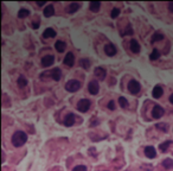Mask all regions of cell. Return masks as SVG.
Masks as SVG:
<instances>
[{"label": "cell", "mask_w": 173, "mask_h": 171, "mask_svg": "<svg viewBox=\"0 0 173 171\" xmlns=\"http://www.w3.org/2000/svg\"><path fill=\"white\" fill-rule=\"evenodd\" d=\"M26 140H27V134H26L25 132H23V131L16 132V133L12 135V139H11L13 146H16V147L23 146V145L26 143Z\"/></svg>", "instance_id": "obj_1"}, {"label": "cell", "mask_w": 173, "mask_h": 171, "mask_svg": "<svg viewBox=\"0 0 173 171\" xmlns=\"http://www.w3.org/2000/svg\"><path fill=\"white\" fill-rule=\"evenodd\" d=\"M81 88V83L76 80H70L65 83V89L70 93H74V92H77L78 89Z\"/></svg>", "instance_id": "obj_2"}, {"label": "cell", "mask_w": 173, "mask_h": 171, "mask_svg": "<svg viewBox=\"0 0 173 171\" xmlns=\"http://www.w3.org/2000/svg\"><path fill=\"white\" fill-rule=\"evenodd\" d=\"M89 108H90V101L88 99H82L77 102V109L82 113H85Z\"/></svg>", "instance_id": "obj_3"}, {"label": "cell", "mask_w": 173, "mask_h": 171, "mask_svg": "<svg viewBox=\"0 0 173 171\" xmlns=\"http://www.w3.org/2000/svg\"><path fill=\"white\" fill-rule=\"evenodd\" d=\"M128 89H129V92L132 94H138L140 92V89H141L140 83L138 81H135V80L129 81V83H128Z\"/></svg>", "instance_id": "obj_4"}, {"label": "cell", "mask_w": 173, "mask_h": 171, "mask_svg": "<svg viewBox=\"0 0 173 171\" xmlns=\"http://www.w3.org/2000/svg\"><path fill=\"white\" fill-rule=\"evenodd\" d=\"M42 75H48V76L52 77L55 81H59L61 77H62V71L58 68H55V69H52V70H50V71H48L45 74H42Z\"/></svg>", "instance_id": "obj_5"}, {"label": "cell", "mask_w": 173, "mask_h": 171, "mask_svg": "<svg viewBox=\"0 0 173 171\" xmlns=\"http://www.w3.org/2000/svg\"><path fill=\"white\" fill-rule=\"evenodd\" d=\"M152 115H153L154 119L161 118V117L164 115V108H162L161 106H159V105H155V106L153 107V109H152Z\"/></svg>", "instance_id": "obj_6"}, {"label": "cell", "mask_w": 173, "mask_h": 171, "mask_svg": "<svg viewBox=\"0 0 173 171\" xmlns=\"http://www.w3.org/2000/svg\"><path fill=\"white\" fill-rule=\"evenodd\" d=\"M53 62H55V57H53L52 55L44 56V57L42 58V65H43V67H45V68L51 67V65L53 64Z\"/></svg>", "instance_id": "obj_7"}, {"label": "cell", "mask_w": 173, "mask_h": 171, "mask_svg": "<svg viewBox=\"0 0 173 171\" xmlns=\"http://www.w3.org/2000/svg\"><path fill=\"white\" fill-rule=\"evenodd\" d=\"M88 89H89V93H90V94L96 95V94L99 93V89H100L99 83H97L96 81H92V82L89 83V86H88Z\"/></svg>", "instance_id": "obj_8"}, {"label": "cell", "mask_w": 173, "mask_h": 171, "mask_svg": "<svg viewBox=\"0 0 173 171\" xmlns=\"http://www.w3.org/2000/svg\"><path fill=\"white\" fill-rule=\"evenodd\" d=\"M94 74H95V76L99 80H105V77H106V69L102 68V67H97V68H95Z\"/></svg>", "instance_id": "obj_9"}, {"label": "cell", "mask_w": 173, "mask_h": 171, "mask_svg": "<svg viewBox=\"0 0 173 171\" xmlns=\"http://www.w3.org/2000/svg\"><path fill=\"white\" fill-rule=\"evenodd\" d=\"M75 63V57H74V54L72 52H68L66 56L64 57V64L68 65V67H72Z\"/></svg>", "instance_id": "obj_10"}, {"label": "cell", "mask_w": 173, "mask_h": 171, "mask_svg": "<svg viewBox=\"0 0 173 171\" xmlns=\"http://www.w3.org/2000/svg\"><path fill=\"white\" fill-rule=\"evenodd\" d=\"M105 52L107 56H114L116 54V48L114 44H107L105 46Z\"/></svg>", "instance_id": "obj_11"}, {"label": "cell", "mask_w": 173, "mask_h": 171, "mask_svg": "<svg viewBox=\"0 0 173 171\" xmlns=\"http://www.w3.org/2000/svg\"><path fill=\"white\" fill-rule=\"evenodd\" d=\"M145 154H146L147 158L152 159V158H155L156 151H155V149L153 146H147V147H145Z\"/></svg>", "instance_id": "obj_12"}, {"label": "cell", "mask_w": 173, "mask_h": 171, "mask_svg": "<svg viewBox=\"0 0 173 171\" xmlns=\"http://www.w3.org/2000/svg\"><path fill=\"white\" fill-rule=\"evenodd\" d=\"M162 94H164V91H162V88H161V86H155V87L153 88V91H152V95H153V98H155V99L161 98Z\"/></svg>", "instance_id": "obj_13"}, {"label": "cell", "mask_w": 173, "mask_h": 171, "mask_svg": "<svg viewBox=\"0 0 173 171\" xmlns=\"http://www.w3.org/2000/svg\"><path fill=\"white\" fill-rule=\"evenodd\" d=\"M74 124H75V114H72V113H69V114L65 117L64 125H65V126H68V127H70V126H72Z\"/></svg>", "instance_id": "obj_14"}, {"label": "cell", "mask_w": 173, "mask_h": 171, "mask_svg": "<svg viewBox=\"0 0 173 171\" xmlns=\"http://www.w3.org/2000/svg\"><path fill=\"white\" fill-rule=\"evenodd\" d=\"M56 31L53 30V29H51V28H49V29H46L45 31H44V33H43V37L44 38H53V37H56Z\"/></svg>", "instance_id": "obj_15"}, {"label": "cell", "mask_w": 173, "mask_h": 171, "mask_svg": "<svg viewBox=\"0 0 173 171\" xmlns=\"http://www.w3.org/2000/svg\"><path fill=\"white\" fill-rule=\"evenodd\" d=\"M130 50L134 54H138L140 51V44L138 43V41H135V39H132L130 41Z\"/></svg>", "instance_id": "obj_16"}, {"label": "cell", "mask_w": 173, "mask_h": 171, "mask_svg": "<svg viewBox=\"0 0 173 171\" xmlns=\"http://www.w3.org/2000/svg\"><path fill=\"white\" fill-rule=\"evenodd\" d=\"M55 14V9H53V6L52 5H48L46 7H45V10H44V16L46 17V18H49V17H51V16H53Z\"/></svg>", "instance_id": "obj_17"}, {"label": "cell", "mask_w": 173, "mask_h": 171, "mask_svg": "<svg viewBox=\"0 0 173 171\" xmlns=\"http://www.w3.org/2000/svg\"><path fill=\"white\" fill-rule=\"evenodd\" d=\"M100 6H101L100 1H90V4H89V9L93 12H97L100 10Z\"/></svg>", "instance_id": "obj_18"}, {"label": "cell", "mask_w": 173, "mask_h": 171, "mask_svg": "<svg viewBox=\"0 0 173 171\" xmlns=\"http://www.w3.org/2000/svg\"><path fill=\"white\" fill-rule=\"evenodd\" d=\"M81 7V4H77V3H71L69 6H68V12L69 13H75L78 9Z\"/></svg>", "instance_id": "obj_19"}, {"label": "cell", "mask_w": 173, "mask_h": 171, "mask_svg": "<svg viewBox=\"0 0 173 171\" xmlns=\"http://www.w3.org/2000/svg\"><path fill=\"white\" fill-rule=\"evenodd\" d=\"M65 43L63 42V41H57L56 43H55V48H56V50L58 51V52H63L64 51V49H65Z\"/></svg>", "instance_id": "obj_20"}, {"label": "cell", "mask_w": 173, "mask_h": 171, "mask_svg": "<svg viewBox=\"0 0 173 171\" xmlns=\"http://www.w3.org/2000/svg\"><path fill=\"white\" fill-rule=\"evenodd\" d=\"M17 83H18V87L19 88H24V87H26V86H27V80L24 76H19Z\"/></svg>", "instance_id": "obj_21"}, {"label": "cell", "mask_w": 173, "mask_h": 171, "mask_svg": "<svg viewBox=\"0 0 173 171\" xmlns=\"http://www.w3.org/2000/svg\"><path fill=\"white\" fill-rule=\"evenodd\" d=\"M30 16V11L29 10H26V9H20L19 10V12H18V17L19 18H26V17H29Z\"/></svg>", "instance_id": "obj_22"}, {"label": "cell", "mask_w": 173, "mask_h": 171, "mask_svg": "<svg viewBox=\"0 0 173 171\" xmlns=\"http://www.w3.org/2000/svg\"><path fill=\"white\" fill-rule=\"evenodd\" d=\"M164 38V35L162 33H160V32H155L153 36H152V39H151V42L152 43H155V42H159V41H161Z\"/></svg>", "instance_id": "obj_23"}, {"label": "cell", "mask_w": 173, "mask_h": 171, "mask_svg": "<svg viewBox=\"0 0 173 171\" xmlns=\"http://www.w3.org/2000/svg\"><path fill=\"white\" fill-rule=\"evenodd\" d=\"M162 166L165 169H173V160L171 158H167L162 162Z\"/></svg>", "instance_id": "obj_24"}, {"label": "cell", "mask_w": 173, "mask_h": 171, "mask_svg": "<svg viewBox=\"0 0 173 171\" xmlns=\"http://www.w3.org/2000/svg\"><path fill=\"white\" fill-rule=\"evenodd\" d=\"M159 57H160V52H159L158 49H154V50L152 51V54L149 55V58H151L152 61H155V59H158Z\"/></svg>", "instance_id": "obj_25"}, {"label": "cell", "mask_w": 173, "mask_h": 171, "mask_svg": "<svg viewBox=\"0 0 173 171\" xmlns=\"http://www.w3.org/2000/svg\"><path fill=\"white\" fill-rule=\"evenodd\" d=\"M171 141H165V143H162V144H160V146H159V149H160V151L161 152H166L167 151V149L171 146Z\"/></svg>", "instance_id": "obj_26"}, {"label": "cell", "mask_w": 173, "mask_h": 171, "mask_svg": "<svg viewBox=\"0 0 173 171\" xmlns=\"http://www.w3.org/2000/svg\"><path fill=\"white\" fill-rule=\"evenodd\" d=\"M81 65H82L84 69H89V67H90V61H89L88 58H83V59H81Z\"/></svg>", "instance_id": "obj_27"}, {"label": "cell", "mask_w": 173, "mask_h": 171, "mask_svg": "<svg viewBox=\"0 0 173 171\" xmlns=\"http://www.w3.org/2000/svg\"><path fill=\"white\" fill-rule=\"evenodd\" d=\"M156 128L158 130H160V131H162V132H167L168 131V125L167 124H156Z\"/></svg>", "instance_id": "obj_28"}, {"label": "cell", "mask_w": 173, "mask_h": 171, "mask_svg": "<svg viewBox=\"0 0 173 171\" xmlns=\"http://www.w3.org/2000/svg\"><path fill=\"white\" fill-rule=\"evenodd\" d=\"M119 102H120V106L122 107V108H126V107H128V101L123 98V96H121L120 99H119Z\"/></svg>", "instance_id": "obj_29"}, {"label": "cell", "mask_w": 173, "mask_h": 171, "mask_svg": "<svg viewBox=\"0 0 173 171\" xmlns=\"http://www.w3.org/2000/svg\"><path fill=\"white\" fill-rule=\"evenodd\" d=\"M119 14H120V10H119V9H113V10H112V13H110L112 18H116Z\"/></svg>", "instance_id": "obj_30"}, {"label": "cell", "mask_w": 173, "mask_h": 171, "mask_svg": "<svg viewBox=\"0 0 173 171\" xmlns=\"http://www.w3.org/2000/svg\"><path fill=\"white\" fill-rule=\"evenodd\" d=\"M72 171H86V167L84 165H77L76 167L72 169Z\"/></svg>", "instance_id": "obj_31"}, {"label": "cell", "mask_w": 173, "mask_h": 171, "mask_svg": "<svg viewBox=\"0 0 173 171\" xmlns=\"http://www.w3.org/2000/svg\"><path fill=\"white\" fill-rule=\"evenodd\" d=\"M39 25H40L39 19H35V20H33V23H32V28H33V29H38V28H39Z\"/></svg>", "instance_id": "obj_32"}, {"label": "cell", "mask_w": 173, "mask_h": 171, "mask_svg": "<svg viewBox=\"0 0 173 171\" xmlns=\"http://www.w3.org/2000/svg\"><path fill=\"white\" fill-rule=\"evenodd\" d=\"M123 35H133V30H132V26L130 25H128L126 28V31L123 32Z\"/></svg>", "instance_id": "obj_33"}, {"label": "cell", "mask_w": 173, "mask_h": 171, "mask_svg": "<svg viewBox=\"0 0 173 171\" xmlns=\"http://www.w3.org/2000/svg\"><path fill=\"white\" fill-rule=\"evenodd\" d=\"M108 108L112 109V111L115 109V102H114V101H109V102H108Z\"/></svg>", "instance_id": "obj_34"}, {"label": "cell", "mask_w": 173, "mask_h": 171, "mask_svg": "<svg viewBox=\"0 0 173 171\" xmlns=\"http://www.w3.org/2000/svg\"><path fill=\"white\" fill-rule=\"evenodd\" d=\"M168 10H169L171 12H173V1H171V3L168 4Z\"/></svg>", "instance_id": "obj_35"}, {"label": "cell", "mask_w": 173, "mask_h": 171, "mask_svg": "<svg viewBox=\"0 0 173 171\" xmlns=\"http://www.w3.org/2000/svg\"><path fill=\"white\" fill-rule=\"evenodd\" d=\"M37 5L38 6H43V5H45V1H37Z\"/></svg>", "instance_id": "obj_36"}, {"label": "cell", "mask_w": 173, "mask_h": 171, "mask_svg": "<svg viewBox=\"0 0 173 171\" xmlns=\"http://www.w3.org/2000/svg\"><path fill=\"white\" fill-rule=\"evenodd\" d=\"M169 101H171V104L173 105V94H171V96H169Z\"/></svg>", "instance_id": "obj_37"}]
</instances>
